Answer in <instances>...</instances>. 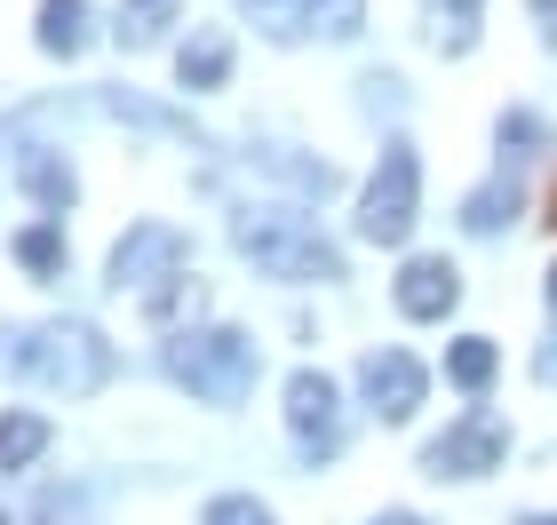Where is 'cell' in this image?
I'll return each instance as SVG.
<instances>
[{"instance_id": "obj_8", "label": "cell", "mask_w": 557, "mask_h": 525, "mask_svg": "<svg viewBox=\"0 0 557 525\" xmlns=\"http://www.w3.org/2000/svg\"><path fill=\"white\" fill-rule=\"evenodd\" d=\"M287 430H295V446L311 462H326L343 446V398H335V383H326L319 366L287 374Z\"/></svg>"}, {"instance_id": "obj_13", "label": "cell", "mask_w": 557, "mask_h": 525, "mask_svg": "<svg viewBox=\"0 0 557 525\" xmlns=\"http://www.w3.org/2000/svg\"><path fill=\"white\" fill-rule=\"evenodd\" d=\"M175 80H184L191 96L223 88V80H232V33H223V24H199V33L184 40V57H175Z\"/></svg>"}, {"instance_id": "obj_17", "label": "cell", "mask_w": 557, "mask_h": 525, "mask_svg": "<svg viewBox=\"0 0 557 525\" xmlns=\"http://www.w3.org/2000/svg\"><path fill=\"white\" fill-rule=\"evenodd\" d=\"M48 454V422L40 414H0V478L9 470H33Z\"/></svg>"}, {"instance_id": "obj_16", "label": "cell", "mask_w": 557, "mask_h": 525, "mask_svg": "<svg viewBox=\"0 0 557 525\" xmlns=\"http://www.w3.org/2000/svg\"><path fill=\"white\" fill-rule=\"evenodd\" d=\"M184 0H120V24H112V40L120 48H151V40H168V24Z\"/></svg>"}, {"instance_id": "obj_15", "label": "cell", "mask_w": 557, "mask_h": 525, "mask_svg": "<svg viewBox=\"0 0 557 525\" xmlns=\"http://www.w3.org/2000/svg\"><path fill=\"white\" fill-rule=\"evenodd\" d=\"M40 48L48 57H81L88 48V0H40Z\"/></svg>"}, {"instance_id": "obj_2", "label": "cell", "mask_w": 557, "mask_h": 525, "mask_svg": "<svg viewBox=\"0 0 557 525\" xmlns=\"http://www.w3.org/2000/svg\"><path fill=\"white\" fill-rule=\"evenodd\" d=\"M232 247L263 271V279H295V287L343 279V247L326 239L311 215H287V208H247L232 223Z\"/></svg>"}, {"instance_id": "obj_10", "label": "cell", "mask_w": 557, "mask_h": 525, "mask_svg": "<svg viewBox=\"0 0 557 525\" xmlns=\"http://www.w3.org/2000/svg\"><path fill=\"white\" fill-rule=\"evenodd\" d=\"M398 311L407 318H446L454 303H462V271H454L446 255H414L407 271H398Z\"/></svg>"}, {"instance_id": "obj_19", "label": "cell", "mask_w": 557, "mask_h": 525, "mask_svg": "<svg viewBox=\"0 0 557 525\" xmlns=\"http://www.w3.org/2000/svg\"><path fill=\"white\" fill-rule=\"evenodd\" d=\"M510 215H518V184H510V175H494L486 191L462 199V232H502Z\"/></svg>"}, {"instance_id": "obj_14", "label": "cell", "mask_w": 557, "mask_h": 525, "mask_svg": "<svg viewBox=\"0 0 557 525\" xmlns=\"http://www.w3.org/2000/svg\"><path fill=\"white\" fill-rule=\"evenodd\" d=\"M478 16H486V0H430L422 9L430 48H438V57H470L478 48Z\"/></svg>"}, {"instance_id": "obj_18", "label": "cell", "mask_w": 557, "mask_h": 525, "mask_svg": "<svg viewBox=\"0 0 557 525\" xmlns=\"http://www.w3.org/2000/svg\"><path fill=\"white\" fill-rule=\"evenodd\" d=\"M494 366H502V350H494L486 335H462V342L446 350V374H454V390H470V398L494 383Z\"/></svg>"}, {"instance_id": "obj_5", "label": "cell", "mask_w": 557, "mask_h": 525, "mask_svg": "<svg viewBox=\"0 0 557 525\" xmlns=\"http://www.w3.org/2000/svg\"><path fill=\"white\" fill-rule=\"evenodd\" d=\"M239 16L263 40L295 48V40H350L367 24V0H239Z\"/></svg>"}, {"instance_id": "obj_23", "label": "cell", "mask_w": 557, "mask_h": 525, "mask_svg": "<svg viewBox=\"0 0 557 525\" xmlns=\"http://www.w3.org/2000/svg\"><path fill=\"white\" fill-rule=\"evenodd\" d=\"M374 525H422V517H407V510H391V517H374Z\"/></svg>"}, {"instance_id": "obj_9", "label": "cell", "mask_w": 557, "mask_h": 525, "mask_svg": "<svg viewBox=\"0 0 557 525\" xmlns=\"http://www.w3.org/2000/svg\"><path fill=\"white\" fill-rule=\"evenodd\" d=\"M359 390H367V407L383 414V422H407V414L422 407L430 374H422V359H407V350H367V366H359Z\"/></svg>"}, {"instance_id": "obj_3", "label": "cell", "mask_w": 557, "mask_h": 525, "mask_svg": "<svg viewBox=\"0 0 557 525\" xmlns=\"http://www.w3.org/2000/svg\"><path fill=\"white\" fill-rule=\"evenodd\" d=\"M168 374L208 407H239L263 374V350L239 327H191V335H168Z\"/></svg>"}, {"instance_id": "obj_20", "label": "cell", "mask_w": 557, "mask_h": 525, "mask_svg": "<svg viewBox=\"0 0 557 525\" xmlns=\"http://www.w3.org/2000/svg\"><path fill=\"white\" fill-rule=\"evenodd\" d=\"M16 263L33 271V279H57V271H64V232H57V223H33V232H16Z\"/></svg>"}, {"instance_id": "obj_1", "label": "cell", "mask_w": 557, "mask_h": 525, "mask_svg": "<svg viewBox=\"0 0 557 525\" xmlns=\"http://www.w3.org/2000/svg\"><path fill=\"white\" fill-rule=\"evenodd\" d=\"M0 366H16L24 383L40 390H64V398H88L112 383V342L88 327V318H48V327H9L0 335Z\"/></svg>"}, {"instance_id": "obj_12", "label": "cell", "mask_w": 557, "mask_h": 525, "mask_svg": "<svg viewBox=\"0 0 557 525\" xmlns=\"http://www.w3.org/2000/svg\"><path fill=\"white\" fill-rule=\"evenodd\" d=\"M208 311V287L191 279V271H175V279H160L144 295V327L151 335H191V318Z\"/></svg>"}, {"instance_id": "obj_7", "label": "cell", "mask_w": 557, "mask_h": 525, "mask_svg": "<svg viewBox=\"0 0 557 525\" xmlns=\"http://www.w3.org/2000/svg\"><path fill=\"white\" fill-rule=\"evenodd\" d=\"M502 454H510V422H502V414H462L422 454V470H430V478H486V470H502Z\"/></svg>"}, {"instance_id": "obj_21", "label": "cell", "mask_w": 557, "mask_h": 525, "mask_svg": "<svg viewBox=\"0 0 557 525\" xmlns=\"http://www.w3.org/2000/svg\"><path fill=\"white\" fill-rule=\"evenodd\" d=\"M199 525H278V517L256 502V493H223V502L199 510Z\"/></svg>"}, {"instance_id": "obj_11", "label": "cell", "mask_w": 557, "mask_h": 525, "mask_svg": "<svg viewBox=\"0 0 557 525\" xmlns=\"http://www.w3.org/2000/svg\"><path fill=\"white\" fill-rule=\"evenodd\" d=\"M16 184L40 199V215H48V223H64V215H72V199H81V184H72L64 152H48V143H24V152H16Z\"/></svg>"}, {"instance_id": "obj_4", "label": "cell", "mask_w": 557, "mask_h": 525, "mask_svg": "<svg viewBox=\"0 0 557 525\" xmlns=\"http://www.w3.org/2000/svg\"><path fill=\"white\" fill-rule=\"evenodd\" d=\"M414 208H422L414 143H383V160H374V175H367V199H359V239L398 247V239L414 232Z\"/></svg>"}, {"instance_id": "obj_26", "label": "cell", "mask_w": 557, "mask_h": 525, "mask_svg": "<svg viewBox=\"0 0 557 525\" xmlns=\"http://www.w3.org/2000/svg\"><path fill=\"white\" fill-rule=\"evenodd\" d=\"M549 223H557V191H549Z\"/></svg>"}, {"instance_id": "obj_24", "label": "cell", "mask_w": 557, "mask_h": 525, "mask_svg": "<svg viewBox=\"0 0 557 525\" xmlns=\"http://www.w3.org/2000/svg\"><path fill=\"white\" fill-rule=\"evenodd\" d=\"M549 311H557V271H549Z\"/></svg>"}, {"instance_id": "obj_6", "label": "cell", "mask_w": 557, "mask_h": 525, "mask_svg": "<svg viewBox=\"0 0 557 525\" xmlns=\"http://www.w3.org/2000/svg\"><path fill=\"white\" fill-rule=\"evenodd\" d=\"M191 263V239L175 232V223H128V239L112 247V287L120 295H151L160 279H175V271Z\"/></svg>"}, {"instance_id": "obj_25", "label": "cell", "mask_w": 557, "mask_h": 525, "mask_svg": "<svg viewBox=\"0 0 557 525\" xmlns=\"http://www.w3.org/2000/svg\"><path fill=\"white\" fill-rule=\"evenodd\" d=\"M525 525H557V517H525Z\"/></svg>"}, {"instance_id": "obj_22", "label": "cell", "mask_w": 557, "mask_h": 525, "mask_svg": "<svg viewBox=\"0 0 557 525\" xmlns=\"http://www.w3.org/2000/svg\"><path fill=\"white\" fill-rule=\"evenodd\" d=\"M534 24H542V40L557 48V0H534Z\"/></svg>"}]
</instances>
